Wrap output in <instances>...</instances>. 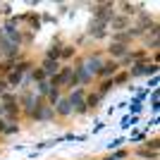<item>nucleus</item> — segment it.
Masks as SVG:
<instances>
[{
  "label": "nucleus",
  "instance_id": "nucleus-2",
  "mask_svg": "<svg viewBox=\"0 0 160 160\" xmlns=\"http://www.w3.org/2000/svg\"><path fill=\"white\" fill-rule=\"evenodd\" d=\"M46 69H48V72H53V69H58V65H53V62H46Z\"/></svg>",
  "mask_w": 160,
  "mask_h": 160
},
{
  "label": "nucleus",
  "instance_id": "nucleus-3",
  "mask_svg": "<svg viewBox=\"0 0 160 160\" xmlns=\"http://www.w3.org/2000/svg\"><path fill=\"white\" fill-rule=\"evenodd\" d=\"M108 160H115V158H108Z\"/></svg>",
  "mask_w": 160,
  "mask_h": 160
},
{
  "label": "nucleus",
  "instance_id": "nucleus-1",
  "mask_svg": "<svg viewBox=\"0 0 160 160\" xmlns=\"http://www.w3.org/2000/svg\"><path fill=\"white\" fill-rule=\"evenodd\" d=\"M110 50H112V53H124V46H112Z\"/></svg>",
  "mask_w": 160,
  "mask_h": 160
}]
</instances>
